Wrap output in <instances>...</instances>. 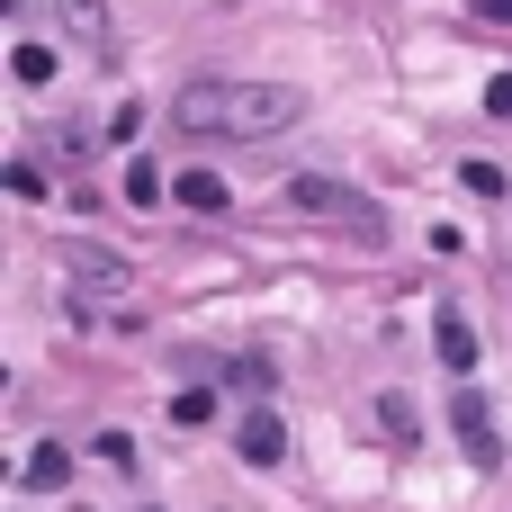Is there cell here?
<instances>
[{"label": "cell", "mask_w": 512, "mask_h": 512, "mask_svg": "<svg viewBox=\"0 0 512 512\" xmlns=\"http://www.w3.org/2000/svg\"><path fill=\"white\" fill-rule=\"evenodd\" d=\"M180 135H234V144H261V135H288L306 117V90L288 81H243V72H216V81H189L171 99Z\"/></svg>", "instance_id": "6da1fadb"}, {"label": "cell", "mask_w": 512, "mask_h": 512, "mask_svg": "<svg viewBox=\"0 0 512 512\" xmlns=\"http://www.w3.org/2000/svg\"><path fill=\"white\" fill-rule=\"evenodd\" d=\"M279 198H288L297 216H324V234H351L360 252H369V243L387 234V216H378V198H360L351 180H288Z\"/></svg>", "instance_id": "7a4b0ae2"}, {"label": "cell", "mask_w": 512, "mask_h": 512, "mask_svg": "<svg viewBox=\"0 0 512 512\" xmlns=\"http://www.w3.org/2000/svg\"><path fill=\"white\" fill-rule=\"evenodd\" d=\"M450 423H459V441H468V468H504V441H495V405H486L477 387H459V396H450Z\"/></svg>", "instance_id": "3957f363"}, {"label": "cell", "mask_w": 512, "mask_h": 512, "mask_svg": "<svg viewBox=\"0 0 512 512\" xmlns=\"http://www.w3.org/2000/svg\"><path fill=\"white\" fill-rule=\"evenodd\" d=\"M432 342H441V369H477V333H468V315H459V306H441V315H432Z\"/></svg>", "instance_id": "277c9868"}, {"label": "cell", "mask_w": 512, "mask_h": 512, "mask_svg": "<svg viewBox=\"0 0 512 512\" xmlns=\"http://www.w3.org/2000/svg\"><path fill=\"white\" fill-rule=\"evenodd\" d=\"M243 459H252V468H279V459H288V432H279V414H252V423H243Z\"/></svg>", "instance_id": "5b68a950"}, {"label": "cell", "mask_w": 512, "mask_h": 512, "mask_svg": "<svg viewBox=\"0 0 512 512\" xmlns=\"http://www.w3.org/2000/svg\"><path fill=\"white\" fill-rule=\"evenodd\" d=\"M180 207L189 216H225V180L216 171H180Z\"/></svg>", "instance_id": "8992f818"}, {"label": "cell", "mask_w": 512, "mask_h": 512, "mask_svg": "<svg viewBox=\"0 0 512 512\" xmlns=\"http://www.w3.org/2000/svg\"><path fill=\"white\" fill-rule=\"evenodd\" d=\"M18 477H27L36 495H45V486H63V477H72V450H63V441H45V450H36V459H27Z\"/></svg>", "instance_id": "52a82bcc"}, {"label": "cell", "mask_w": 512, "mask_h": 512, "mask_svg": "<svg viewBox=\"0 0 512 512\" xmlns=\"http://www.w3.org/2000/svg\"><path fill=\"white\" fill-rule=\"evenodd\" d=\"M171 423H180V432L216 423V396H207V387H180V396H171Z\"/></svg>", "instance_id": "ba28073f"}, {"label": "cell", "mask_w": 512, "mask_h": 512, "mask_svg": "<svg viewBox=\"0 0 512 512\" xmlns=\"http://www.w3.org/2000/svg\"><path fill=\"white\" fill-rule=\"evenodd\" d=\"M9 72H18V81H54V54H45V45H18Z\"/></svg>", "instance_id": "9c48e42d"}, {"label": "cell", "mask_w": 512, "mask_h": 512, "mask_svg": "<svg viewBox=\"0 0 512 512\" xmlns=\"http://www.w3.org/2000/svg\"><path fill=\"white\" fill-rule=\"evenodd\" d=\"M459 180H468V189H477V198H504V162H468V171H459Z\"/></svg>", "instance_id": "30bf717a"}, {"label": "cell", "mask_w": 512, "mask_h": 512, "mask_svg": "<svg viewBox=\"0 0 512 512\" xmlns=\"http://www.w3.org/2000/svg\"><path fill=\"white\" fill-rule=\"evenodd\" d=\"M126 198H135V207H153V198H162V180H153V162H135V171H126Z\"/></svg>", "instance_id": "8fae6325"}, {"label": "cell", "mask_w": 512, "mask_h": 512, "mask_svg": "<svg viewBox=\"0 0 512 512\" xmlns=\"http://www.w3.org/2000/svg\"><path fill=\"white\" fill-rule=\"evenodd\" d=\"M486 108H495V117H512V72H495V81H486Z\"/></svg>", "instance_id": "7c38bea8"}, {"label": "cell", "mask_w": 512, "mask_h": 512, "mask_svg": "<svg viewBox=\"0 0 512 512\" xmlns=\"http://www.w3.org/2000/svg\"><path fill=\"white\" fill-rule=\"evenodd\" d=\"M63 18H81V27L99 36V0H63Z\"/></svg>", "instance_id": "4fadbf2b"}, {"label": "cell", "mask_w": 512, "mask_h": 512, "mask_svg": "<svg viewBox=\"0 0 512 512\" xmlns=\"http://www.w3.org/2000/svg\"><path fill=\"white\" fill-rule=\"evenodd\" d=\"M477 9H486V18H512V0H477Z\"/></svg>", "instance_id": "5bb4252c"}]
</instances>
